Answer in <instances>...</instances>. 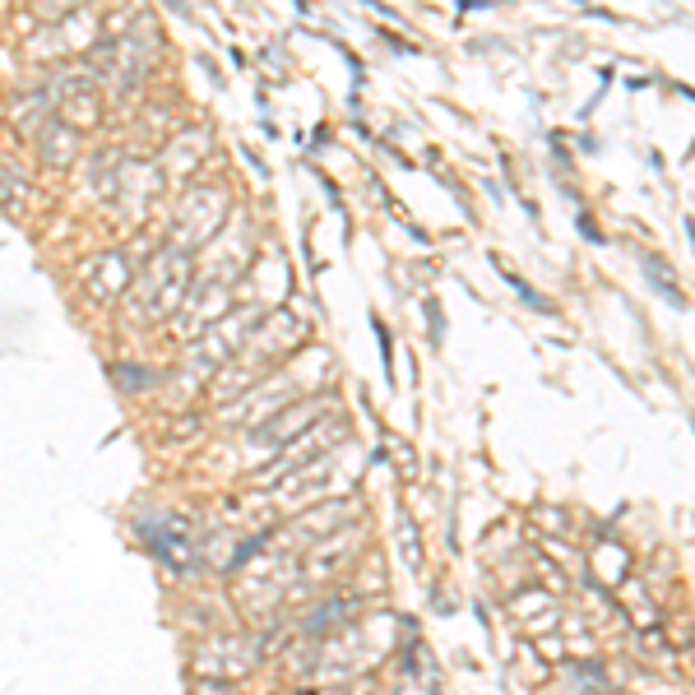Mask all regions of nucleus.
<instances>
[{"mask_svg": "<svg viewBox=\"0 0 695 695\" xmlns=\"http://www.w3.org/2000/svg\"><path fill=\"white\" fill-rule=\"evenodd\" d=\"M111 376L126 380V390H144V380L153 385V371H144V367H111Z\"/></svg>", "mask_w": 695, "mask_h": 695, "instance_id": "13", "label": "nucleus"}, {"mask_svg": "<svg viewBox=\"0 0 695 695\" xmlns=\"http://www.w3.org/2000/svg\"><path fill=\"white\" fill-rule=\"evenodd\" d=\"M79 283H84L98 302H111V297L126 293V287L134 283V274H130V260H126L121 251H107V256L88 260V264L79 269Z\"/></svg>", "mask_w": 695, "mask_h": 695, "instance_id": "7", "label": "nucleus"}, {"mask_svg": "<svg viewBox=\"0 0 695 695\" xmlns=\"http://www.w3.org/2000/svg\"><path fill=\"white\" fill-rule=\"evenodd\" d=\"M37 149L47 153V163H52V167L75 163V126H65V121H47V126L37 130Z\"/></svg>", "mask_w": 695, "mask_h": 695, "instance_id": "11", "label": "nucleus"}, {"mask_svg": "<svg viewBox=\"0 0 695 695\" xmlns=\"http://www.w3.org/2000/svg\"><path fill=\"white\" fill-rule=\"evenodd\" d=\"M260 306H237V311H228L222 321H214L205 334L195 339V348H191V367L199 371V376H218L228 362H237V352L251 344V334L260 329Z\"/></svg>", "mask_w": 695, "mask_h": 695, "instance_id": "2", "label": "nucleus"}, {"mask_svg": "<svg viewBox=\"0 0 695 695\" xmlns=\"http://www.w3.org/2000/svg\"><path fill=\"white\" fill-rule=\"evenodd\" d=\"M199 153H209V134H205V130L176 134L172 149L163 153V172L176 182V176H186V172H195V167H199Z\"/></svg>", "mask_w": 695, "mask_h": 695, "instance_id": "10", "label": "nucleus"}, {"mask_svg": "<svg viewBox=\"0 0 695 695\" xmlns=\"http://www.w3.org/2000/svg\"><path fill=\"white\" fill-rule=\"evenodd\" d=\"M149 42H153V33H149V24H140V29H130V33H121V37L102 42V47H94L88 65H94L98 79H102L107 88L126 94V88H134V84L149 75V61H153Z\"/></svg>", "mask_w": 695, "mask_h": 695, "instance_id": "3", "label": "nucleus"}, {"mask_svg": "<svg viewBox=\"0 0 695 695\" xmlns=\"http://www.w3.org/2000/svg\"><path fill=\"white\" fill-rule=\"evenodd\" d=\"M222 222H228V191L222 186H195L182 195V209L172 222V246L176 251H195V246H209Z\"/></svg>", "mask_w": 695, "mask_h": 695, "instance_id": "4", "label": "nucleus"}, {"mask_svg": "<svg viewBox=\"0 0 695 695\" xmlns=\"http://www.w3.org/2000/svg\"><path fill=\"white\" fill-rule=\"evenodd\" d=\"M191 251H176L163 246L159 256L149 260V269L130 283V321L134 325H159L167 316L182 311V302L191 297Z\"/></svg>", "mask_w": 695, "mask_h": 695, "instance_id": "1", "label": "nucleus"}, {"mask_svg": "<svg viewBox=\"0 0 695 695\" xmlns=\"http://www.w3.org/2000/svg\"><path fill=\"white\" fill-rule=\"evenodd\" d=\"M199 672H214V677L222 682H241L246 672H251L260 663V649L251 640H218L209 649H199Z\"/></svg>", "mask_w": 695, "mask_h": 695, "instance_id": "6", "label": "nucleus"}, {"mask_svg": "<svg viewBox=\"0 0 695 695\" xmlns=\"http://www.w3.org/2000/svg\"><path fill=\"white\" fill-rule=\"evenodd\" d=\"M222 316H228V283H205L199 293L191 287V297L182 302V325H176V329H182V334H205Z\"/></svg>", "mask_w": 695, "mask_h": 695, "instance_id": "8", "label": "nucleus"}, {"mask_svg": "<svg viewBox=\"0 0 695 695\" xmlns=\"http://www.w3.org/2000/svg\"><path fill=\"white\" fill-rule=\"evenodd\" d=\"M144 543H149V552L159 556L167 571H176V575H191L195 571V547H191V529L186 524H176V520L149 524L144 529Z\"/></svg>", "mask_w": 695, "mask_h": 695, "instance_id": "5", "label": "nucleus"}, {"mask_svg": "<svg viewBox=\"0 0 695 695\" xmlns=\"http://www.w3.org/2000/svg\"><path fill=\"white\" fill-rule=\"evenodd\" d=\"M33 6L42 10V19H65V14H75V6H84V0H33Z\"/></svg>", "mask_w": 695, "mask_h": 695, "instance_id": "14", "label": "nucleus"}, {"mask_svg": "<svg viewBox=\"0 0 695 695\" xmlns=\"http://www.w3.org/2000/svg\"><path fill=\"white\" fill-rule=\"evenodd\" d=\"M329 409V399H306V403H297V409H279L274 417L264 422V427H256V445H287L297 432H306L311 427V417H321Z\"/></svg>", "mask_w": 695, "mask_h": 695, "instance_id": "9", "label": "nucleus"}, {"mask_svg": "<svg viewBox=\"0 0 695 695\" xmlns=\"http://www.w3.org/2000/svg\"><path fill=\"white\" fill-rule=\"evenodd\" d=\"M0 199H6L10 209H19V199H29V182H24V176H14L10 167H0Z\"/></svg>", "mask_w": 695, "mask_h": 695, "instance_id": "12", "label": "nucleus"}]
</instances>
